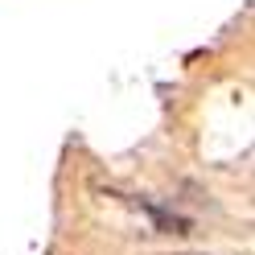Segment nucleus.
Wrapping results in <instances>:
<instances>
[{"instance_id":"nucleus-1","label":"nucleus","mask_w":255,"mask_h":255,"mask_svg":"<svg viewBox=\"0 0 255 255\" xmlns=\"http://www.w3.org/2000/svg\"><path fill=\"white\" fill-rule=\"evenodd\" d=\"M132 202L156 222V231H161V235H194V222H189V218L173 214V210H165V206H156V202H148V198H132Z\"/></svg>"}]
</instances>
